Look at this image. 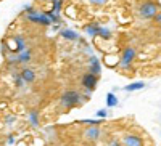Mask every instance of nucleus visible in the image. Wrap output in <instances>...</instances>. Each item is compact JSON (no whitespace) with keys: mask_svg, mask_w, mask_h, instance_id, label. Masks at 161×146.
<instances>
[{"mask_svg":"<svg viewBox=\"0 0 161 146\" xmlns=\"http://www.w3.org/2000/svg\"><path fill=\"white\" fill-rule=\"evenodd\" d=\"M90 95L89 91H84V93H80L77 90H64L61 96H60V103L61 106L64 108H80L84 103H87L90 100Z\"/></svg>","mask_w":161,"mask_h":146,"instance_id":"obj_1","label":"nucleus"},{"mask_svg":"<svg viewBox=\"0 0 161 146\" xmlns=\"http://www.w3.org/2000/svg\"><path fill=\"white\" fill-rule=\"evenodd\" d=\"M161 10L159 3L156 2V0H143V2L139 5V18L140 19H153L155 15Z\"/></svg>","mask_w":161,"mask_h":146,"instance_id":"obj_2","label":"nucleus"},{"mask_svg":"<svg viewBox=\"0 0 161 146\" xmlns=\"http://www.w3.org/2000/svg\"><path fill=\"white\" fill-rule=\"evenodd\" d=\"M137 56V51L134 47H126L123 50V53H121V58H119V68L123 71H127L132 68L134 64V60H136Z\"/></svg>","mask_w":161,"mask_h":146,"instance_id":"obj_3","label":"nucleus"},{"mask_svg":"<svg viewBox=\"0 0 161 146\" xmlns=\"http://www.w3.org/2000/svg\"><path fill=\"white\" fill-rule=\"evenodd\" d=\"M26 19L32 24H39V26H44V28H48L52 26V21L48 19V16L45 15V11H39V10H31L29 13H26Z\"/></svg>","mask_w":161,"mask_h":146,"instance_id":"obj_4","label":"nucleus"},{"mask_svg":"<svg viewBox=\"0 0 161 146\" xmlns=\"http://www.w3.org/2000/svg\"><path fill=\"white\" fill-rule=\"evenodd\" d=\"M98 81H100V76H95V74H92V72H86L82 76V79H80V85H82L84 88L93 91L95 90V87L98 85Z\"/></svg>","mask_w":161,"mask_h":146,"instance_id":"obj_5","label":"nucleus"},{"mask_svg":"<svg viewBox=\"0 0 161 146\" xmlns=\"http://www.w3.org/2000/svg\"><path fill=\"white\" fill-rule=\"evenodd\" d=\"M7 44H8L10 51H13V53H19L26 48V40L23 35H13L10 39V42H7Z\"/></svg>","mask_w":161,"mask_h":146,"instance_id":"obj_6","label":"nucleus"},{"mask_svg":"<svg viewBox=\"0 0 161 146\" xmlns=\"http://www.w3.org/2000/svg\"><path fill=\"white\" fill-rule=\"evenodd\" d=\"M123 144L124 146H145L143 138L140 135H137V133H124Z\"/></svg>","mask_w":161,"mask_h":146,"instance_id":"obj_7","label":"nucleus"},{"mask_svg":"<svg viewBox=\"0 0 161 146\" xmlns=\"http://www.w3.org/2000/svg\"><path fill=\"white\" fill-rule=\"evenodd\" d=\"M19 76L23 77V81H24L26 84H34V82H36V79H37L36 71H34L32 68H29L28 64H26L24 68L19 69Z\"/></svg>","mask_w":161,"mask_h":146,"instance_id":"obj_8","label":"nucleus"},{"mask_svg":"<svg viewBox=\"0 0 161 146\" xmlns=\"http://www.w3.org/2000/svg\"><path fill=\"white\" fill-rule=\"evenodd\" d=\"M84 137L90 141H97L100 137H102V128L98 125H89L86 130H84Z\"/></svg>","mask_w":161,"mask_h":146,"instance_id":"obj_9","label":"nucleus"},{"mask_svg":"<svg viewBox=\"0 0 161 146\" xmlns=\"http://www.w3.org/2000/svg\"><path fill=\"white\" fill-rule=\"evenodd\" d=\"M89 72L95 74V76H100V72H102V63H100L98 56H95V55H90V58H89Z\"/></svg>","mask_w":161,"mask_h":146,"instance_id":"obj_10","label":"nucleus"},{"mask_svg":"<svg viewBox=\"0 0 161 146\" xmlns=\"http://www.w3.org/2000/svg\"><path fill=\"white\" fill-rule=\"evenodd\" d=\"M60 35L64 39V40H68V42H76V40H80V35H79L76 31L69 29V28H61V29H60Z\"/></svg>","mask_w":161,"mask_h":146,"instance_id":"obj_11","label":"nucleus"},{"mask_svg":"<svg viewBox=\"0 0 161 146\" xmlns=\"http://www.w3.org/2000/svg\"><path fill=\"white\" fill-rule=\"evenodd\" d=\"M31 60H32V50H31V48L26 47L23 51L18 53V64L26 66V64H29V63H31Z\"/></svg>","mask_w":161,"mask_h":146,"instance_id":"obj_12","label":"nucleus"},{"mask_svg":"<svg viewBox=\"0 0 161 146\" xmlns=\"http://www.w3.org/2000/svg\"><path fill=\"white\" fill-rule=\"evenodd\" d=\"M100 29H102V26H100L98 23H90V24H87L86 28H84L86 34H87L89 37H92V39L98 37V34H100Z\"/></svg>","mask_w":161,"mask_h":146,"instance_id":"obj_13","label":"nucleus"},{"mask_svg":"<svg viewBox=\"0 0 161 146\" xmlns=\"http://www.w3.org/2000/svg\"><path fill=\"white\" fill-rule=\"evenodd\" d=\"M29 124L32 127H39V124H40V114H39L37 109H31L29 111Z\"/></svg>","mask_w":161,"mask_h":146,"instance_id":"obj_14","label":"nucleus"},{"mask_svg":"<svg viewBox=\"0 0 161 146\" xmlns=\"http://www.w3.org/2000/svg\"><path fill=\"white\" fill-rule=\"evenodd\" d=\"M118 104H119L118 96L113 93V91H110V93L106 95V106H108V108H116Z\"/></svg>","mask_w":161,"mask_h":146,"instance_id":"obj_15","label":"nucleus"},{"mask_svg":"<svg viewBox=\"0 0 161 146\" xmlns=\"http://www.w3.org/2000/svg\"><path fill=\"white\" fill-rule=\"evenodd\" d=\"M143 87H145V84H143L142 81H137V82L127 84V85L124 87V90H126V91H137V90H142Z\"/></svg>","mask_w":161,"mask_h":146,"instance_id":"obj_16","label":"nucleus"},{"mask_svg":"<svg viewBox=\"0 0 161 146\" xmlns=\"http://www.w3.org/2000/svg\"><path fill=\"white\" fill-rule=\"evenodd\" d=\"M45 15L48 16V19L52 21V24H60V21H61V16L58 15V13H55L53 10H48V11H45Z\"/></svg>","mask_w":161,"mask_h":146,"instance_id":"obj_17","label":"nucleus"},{"mask_svg":"<svg viewBox=\"0 0 161 146\" xmlns=\"http://www.w3.org/2000/svg\"><path fill=\"white\" fill-rule=\"evenodd\" d=\"M13 82H15V87H18V88L26 87V82L23 81V77L19 76V72H13Z\"/></svg>","mask_w":161,"mask_h":146,"instance_id":"obj_18","label":"nucleus"},{"mask_svg":"<svg viewBox=\"0 0 161 146\" xmlns=\"http://www.w3.org/2000/svg\"><path fill=\"white\" fill-rule=\"evenodd\" d=\"M98 37H102L103 40H110V39L113 37V32H111V29H108V28H103V26H102Z\"/></svg>","mask_w":161,"mask_h":146,"instance_id":"obj_19","label":"nucleus"},{"mask_svg":"<svg viewBox=\"0 0 161 146\" xmlns=\"http://www.w3.org/2000/svg\"><path fill=\"white\" fill-rule=\"evenodd\" d=\"M103 63H105L106 66H108V68H116V66L119 64V60H118V58H116V60H113V56H110V55H108V56H105V58H103Z\"/></svg>","mask_w":161,"mask_h":146,"instance_id":"obj_20","label":"nucleus"},{"mask_svg":"<svg viewBox=\"0 0 161 146\" xmlns=\"http://www.w3.org/2000/svg\"><path fill=\"white\" fill-rule=\"evenodd\" d=\"M52 10L60 15L63 10V0H52Z\"/></svg>","mask_w":161,"mask_h":146,"instance_id":"obj_21","label":"nucleus"},{"mask_svg":"<svg viewBox=\"0 0 161 146\" xmlns=\"http://www.w3.org/2000/svg\"><path fill=\"white\" fill-rule=\"evenodd\" d=\"M102 122H105V119H84L80 121V124H86V125H100Z\"/></svg>","mask_w":161,"mask_h":146,"instance_id":"obj_22","label":"nucleus"},{"mask_svg":"<svg viewBox=\"0 0 161 146\" xmlns=\"http://www.w3.org/2000/svg\"><path fill=\"white\" fill-rule=\"evenodd\" d=\"M87 3H90L93 7H105L108 3V0H87Z\"/></svg>","mask_w":161,"mask_h":146,"instance_id":"obj_23","label":"nucleus"},{"mask_svg":"<svg viewBox=\"0 0 161 146\" xmlns=\"http://www.w3.org/2000/svg\"><path fill=\"white\" fill-rule=\"evenodd\" d=\"M0 47H2V56L5 58L8 53H10V48H8V44H7V40H2L0 42Z\"/></svg>","mask_w":161,"mask_h":146,"instance_id":"obj_24","label":"nucleus"},{"mask_svg":"<svg viewBox=\"0 0 161 146\" xmlns=\"http://www.w3.org/2000/svg\"><path fill=\"white\" fill-rule=\"evenodd\" d=\"M97 117L106 119V117H108V111H106V109H98V111H97Z\"/></svg>","mask_w":161,"mask_h":146,"instance_id":"obj_25","label":"nucleus"},{"mask_svg":"<svg viewBox=\"0 0 161 146\" xmlns=\"http://www.w3.org/2000/svg\"><path fill=\"white\" fill-rule=\"evenodd\" d=\"M153 21L156 23V24H161V10L156 13V15H155V18H153Z\"/></svg>","mask_w":161,"mask_h":146,"instance_id":"obj_26","label":"nucleus"},{"mask_svg":"<svg viewBox=\"0 0 161 146\" xmlns=\"http://www.w3.org/2000/svg\"><path fill=\"white\" fill-rule=\"evenodd\" d=\"M7 124H8V125L15 124V116H8V117H7Z\"/></svg>","mask_w":161,"mask_h":146,"instance_id":"obj_27","label":"nucleus"},{"mask_svg":"<svg viewBox=\"0 0 161 146\" xmlns=\"http://www.w3.org/2000/svg\"><path fill=\"white\" fill-rule=\"evenodd\" d=\"M31 10H34L32 5H24V7H23V11H24V13H29Z\"/></svg>","mask_w":161,"mask_h":146,"instance_id":"obj_28","label":"nucleus"},{"mask_svg":"<svg viewBox=\"0 0 161 146\" xmlns=\"http://www.w3.org/2000/svg\"><path fill=\"white\" fill-rule=\"evenodd\" d=\"M15 141H16L15 137H13V135H8V144H15Z\"/></svg>","mask_w":161,"mask_h":146,"instance_id":"obj_29","label":"nucleus"},{"mask_svg":"<svg viewBox=\"0 0 161 146\" xmlns=\"http://www.w3.org/2000/svg\"><path fill=\"white\" fill-rule=\"evenodd\" d=\"M108 146H124V144H123V143H119V141H110Z\"/></svg>","mask_w":161,"mask_h":146,"instance_id":"obj_30","label":"nucleus"}]
</instances>
